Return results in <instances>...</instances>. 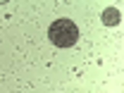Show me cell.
<instances>
[{
    "mask_svg": "<svg viewBox=\"0 0 124 93\" xmlns=\"http://www.w3.org/2000/svg\"><path fill=\"white\" fill-rule=\"evenodd\" d=\"M48 38L57 48H72V46H77V41H79V26L72 19H57V22L50 24Z\"/></svg>",
    "mask_w": 124,
    "mask_h": 93,
    "instance_id": "1",
    "label": "cell"
},
{
    "mask_svg": "<svg viewBox=\"0 0 124 93\" xmlns=\"http://www.w3.org/2000/svg\"><path fill=\"white\" fill-rule=\"evenodd\" d=\"M103 24H108V26H112V24H119V12L117 10H105L103 12Z\"/></svg>",
    "mask_w": 124,
    "mask_h": 93,
    "instance_id": "2",
    "label": "cell"
}]
</instances>
